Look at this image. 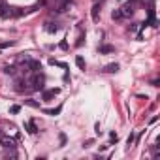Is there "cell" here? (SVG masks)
I'll list each match as a JSON object with an SVG mask.
<instances>
[{
	"label": "cell",
	"mask_w": 160,
	"mask_h": 160,
	"mask_svg": "<svg viewBox=\"0 0 160 160\" xmlns=\"http://www.w3.org/2000/svg\"><path fill=\"white\" fill-rule=\"evenodd\" d=\"M26 85H29V83H26V79H17V83H15V90H17V92H25V90L29 89Z\"/></svg>",
	"instance_id": "4"
},
{
	"label": "cell",
	"mask_w": 160,
	"mask_h": 160,
	"mask_svg": "<svg viewBox=\"0 0 160 160\" xmlns=\"http://www.w3.org/2000/svg\"><path fill=\"white\" fill-rule=\"evenodd\" d=\"M60 92V89H49V90H44V94H41V98H44L45 102H49L51 98H55Z\"/></svg>",
	"instance_id": "2"
},
{
	"label": "cell",
	"mask_w": 160,
	"mask_h": 160,
	"mask_svg": "<svg viewBox=\"0 0 160 160\" xmlns=\"http://www.w3.org/2000/svg\"><path fill=\"white\" fill-rule=\"evenodd\" d=\"M4 74H8V75H15V66H4Z\"/></svg>",
	"instance_id": "15"
},
{
	"label": "cell",
	"mask_w": 160,
	"mask_h": 160,
	"mask_svg": "<svg viewBox=\"0 0 160 160\" xmlns=\"http://www.w3.org/2000/svg\"><path fill=\"white\" fill-rule=\"evenodd\" d=\"M0 141H2V147H6V149L15 147V140H11V137H0Z\"/></svg>",
	"instance_id": "5"
},
{
	"label": "cell",
	"mask_w": 160,
	"mask_h": 160,
	"mask_svg": "<svg viewBox=\"0 0 160 160\" xmlns=\"http://www.w3.org/2000/svg\"><path fill=\"white\" fill-rule=\"evenodd\" d=\"M98 15H100V4H94L92 6V11H90V17H92L94 23L98 21Z\"/></svg>",
	"instance_id": "7"
},
{
	"label": "cell",
	"mask_w": 160,
	"mask_h": 160,
	"mask_svg": "<svg viewBox=\"0 0 160 160\" xmlns=\"http://www.w3.org/2000/svg\"><path fill=\"white\" fill-rule=\"evenodd\" d=\"M25 104H26V106H30V107H40V102H36V100H32V98H29V100H25Z\"/></svg>",
	"instance_id": "16"
},
{
	"label": "cell",
	"mask_w": 160,
	"mask_h": 160,
	"mask_svg": "<svg viewBox=\"0 0 160 160\" xmlns=\"http://www.w3.org/2000/svg\"><path fill=\"white\" fill-rule=\"evenodd\" d=\"M59 137H60V147H62V145H64V143H66V136H64V134H60Z\"/></svg>",
	"instance_id": "21"
},
{
	"label": "cell",
	"mask_w": 160,
	"mask_h": 160,
	"mask_svg": "<svg viewBox=\"0 0 160 160\" xmlns=\"http://www.w3.org/2000/svg\"><path fill=\"white\" fill-rule=\"evenodd\" d=\"M19 111H21V106H11L10 107V113H13V115H17Z\"/></svg>",
	"instance_id": "18"
},
{
	"label": "cell",
	"mask_w": 160,
	"mask_h": 160,
	"mask_svg": "<svg viewBox=\"0 0 160 160\" xmlns=\"http://www.w3.org/2000/svg\"><path fill=\"white\" fill-rule=\"evenodd\" d=\"M104 72H106V74H115V72H119V64H117V62H113V64H107L106 68H104Z\"/></svg>",
	"instance_id": "8"
},
{
	"label": "cell",
	"mask_w": 160,
	"mask_h": 160,
	"mask_svg": "<svg viewBox=\"0 0 160 160\" xmlns=\"http://www.w3.org/2000/svg\"><path fill=\"white\" fill-rule=\"evenodd\" d=\"M75 64H77L81 70H85V68H87V64H85V60H83L81 55H77V57H75Z\"/></svg>",
	"instance_id": "9"
},
{
	"label": "cell",
	"mask_w": 160,
	"mask_h": 160,
	"mask_svg": "<svg viewBox=\"0 0 160 160\" xmlns=\"http://www.w3.org/2000/svg\"><path fill=\"white\" fill-rule=\"evenodd\" d=\"M13 41H4V44H0V49H6V47H11Z\"/></svg>",
	"instance_id": "19"
},
{
	"label": "cell",
	"mask_w": 160,
	"mask_h": 160,
	"mask_svg": "<svg viewBox=\"0 0 160 160\" xmlns=\"http://www.w3.org/2000/svg\"><path fill=\"white\" fill-rule=\"evenodd\" d=\"M111 17H113V21H121V19H124V17H122V13H121V10H115L113 13H111Z\"/></svg>",
	"instance_id": "14"
},
{
	"label": "cell",
	"mask_w": 160,
	"mask_h": 160,
	"mask_svg": "<svg viewBox=\"0 0 160 160\" xmlns=\"http://www.w3.org/2000/svg\"><path fill=\"white\" fill-rule=\"evenodd\" d=\"M0 137H2V130H0Z\"/></svg>",
	"instance_id": "24"
},
{
	"label": "cell",
	"mask_w": 160,
	"mask_h": 160,
	"mask_svg": "<svg viewBox=\"0 0 160 160\" xmlns=\"http://www.w3.org/2000/svg\"><path fill=\"white\" fill-rule=\"evenodd\" d=\"M45 30L53 34V32H57V30H59V26H57V23H47V26H45Z\"/></svg>",
	"instance_id": "12"
},
{
	"label": "cell",
	"mask_w": 160,
	"mask_h": 160,
	"mask_svg": "<svg viewBox=\"0 0 160 160\" xmlns=\"http://www.w3.org/2000/svg\"><path fill=\"white\" fill-rule=\"evenodd\" d=\"M83 40H85V38L79 36V40H77V44H75V45H77V47H79V45H83Z\"/></svg>",
	"instance_id": "23"
},
{
	"label": "cell",
	"mask_w": 160,
	"mask_h": 160,
	"mask_svg": "<svg viewBox=\"0 0 160 160\" xmlns=\"http://www.w3.org/2000/svg\"><path fill=\"white\" fill-rule=\"evenodd\" d=\"M29 68H30V72H32V74L40 72V70H41V64H40V60H30V62H29Z\"/></svg>",
	"instance_id": "6"
},
{
	"label": "cell",
	"mask_w": 160,
	"mask_h": 160,
	"mask_svg": "<svg viewBox=\"0 0 160 160\" xmlns=\"http://www.w3.org/2000/svg\"><path fill=\"white\" fill-rule=\"evenodd\" d=\"M44 85H45V75L44 74H40V72H36L34 74V77H32V90H41L44 89Z\"/></svg>",
	"instance_id": "1"
},
{
	"label": "cell",
	"mask_w": 160,
	"mask_h": 160,
	"mask_svg": "<svg viewBox=\"0 0 160 160\" xmlns=\"http://www.w3.org/2000/svg\"><path fill=\"white\" fill-rule=\"evenodd\" d=\"M26 128H29L30 134H36V132H38V128H36V124H34V121H29V122H26Z\"/></svg>",
	"instance_id": "13"
},
{
	"label": "cell",
	"mask_w": 160,
	"mask_h": 160,
	"mask_svg": "<svg viewBox=\"0 0 160 160\" xmlns=\"http://www.w3.org/2000/svg\"><path fill=\"white\" fill-rule=\"evenodd\" d=\"M117 140H119V136H117L115 132H111V134H109V141H111V143H109V145H113V143H117Z\"/></svg>",
	"instance_id": "17"
},
{
	"label": "cell",
	"mask_w": 160,
	"mask_h": 160,
	"mask_svg": "<svg viewBox=\"0 0 160 160\" xmlns=\"http://www.w3.org/2000/svg\"><path fill=\"white\" fill-rule=\"evenodd\" d=\"M60 49H68V44H66V41H60Z\"/></svg>",
	"instance_id": "22"
},
{
	"label": "cell",
	"mask_w": 160,
	"mask_h": 160,
	"mask_svg": "<svg viewBox=\"0 0 160 160\" xmlns=\"http://www.w3.org/2000/svg\"><path fill=\"white\" fill-rule=\"evenodd\" d=\"M134 137H136L134 134H130V136H128V140H126V143H128V147H130L132 143H134Z\"/></svg>",
	"instance_id": "20"
},
{
	"label": "cell",
	"mask_w": 160,
	"mask_h": 160,
	"mask_svg": "<svg viewBox=\"0 0 160 160\" xmlns=\"http://www.w3.org/2000/svg\"><path fill=\"white\" fill-rule=\"evenodd\" d=\"M113 51H115V47H113V45H102V47H100V53H102V55L113 53Z\"/></svg>",
	"instance_id": "10"
},
{
	"label": "cell",
	"mask_w": 160,
	"mask_h": 160,
	"mask_svg": "<svg viewBox=\"0 0 160 160\" xmlns=\"http://www.w3.org/2000/svg\"><path fill=\"white\" fill-rule=\"evenodd\" d=\"M121 13H122V17H132V13H134V8H132V4H124L122 8H121Z\"/></svg>",
	"instance_id": "3"
},
{
	"label": "cell",
	"mask_w": 160,
	"mask_h": 160,
	"mask_svg": "<svg viewBox=\"0 0 160 160\" xmlns=\"http://www.w3.org/2000/svg\"><path fill=\"white\" fill-rule=\"evenodd\" d=\"M60 111H62V106H59V107H55V109H45L44 113H47V115H53V117H55V115H59Z\"/></svg>",
	"instance_id": "11"
}]
</instances>
